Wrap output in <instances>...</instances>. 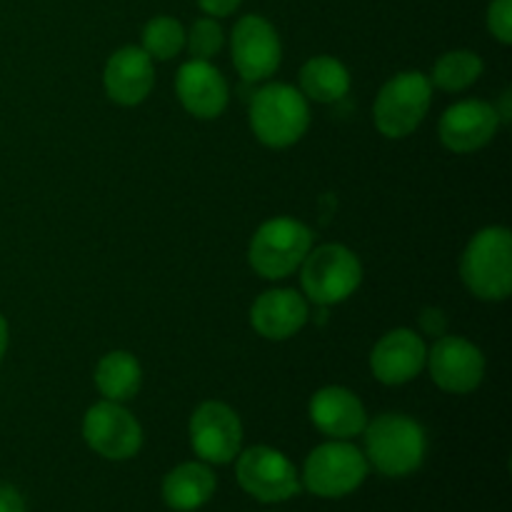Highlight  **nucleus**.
Listing matches in <instances>:
<instances>
[{
    "mask_svg": "<svg viewBox=\"0 0 512 512\" xmlns=\"http://www.w3.org/2000/svg\"><path fill=\"white\" fill-rule=\"evenodd\" d=\"M365 458L388 478H403L423 465L428 438L408 415L385 413L365 425Z\"/></svg>",
    "mask_w": 512,
    "mask_h": 512,
    "instance_id": "1",
    "label": "nucleus"
},
{
    "mask_svg": "<svg viewBox=\"0 0 512 512\" xmlns=\"http://www.w3.org/2000/svg\"><path fill=\"white\" fill-rule=\"evenodd\" d=\"M465 288L480 300H505L512 290V235L503 225L483 228L460 260Z\"/></svg>",
    "mask_w": 512,
    "mask_h": 512,
    "instance_id": "2",
    "label": "nucleus"
},
{
    "mask_svg": "<svg viewBox=\"0 0 512 512\" xmlns=\"http://www.w3.org/2000/svg\"><path fill=\"white\" fill-rule=\"evenodd\" d=\"M308 125V98L293 85L270 83L250 100V128L268 148H288L298 143Z\"/></svg>",
    "mask_w": 512,
    "mask_h": 512,
    "instance_id": "3",
    "label": "nucleus"
},
{
    "mask_svg": "<svg viewBox=\"0 0 512 512\" xmlns=\"http://www.w3.org/2000/svg\"><path fill=\"white\" fill-rule=\"evenodd\" d=\"M433 100V83L418 70L398 73L380 88L375 98V128L390 140L408 138L428 115Z\"/></svg>",
    "mask_w": 512,
    "mask_h": 512,
    "instance_id": "4",
    "label": "nucleus"
},
{
    "mask_svg": "<svg viewBox=\"0 0 512 512\" xmlns=\"http://www.w3.org/2000/svg\"><path fill=\"white\" fill-rule=\"evenodd\" d=\"M313 248V233L293 218H273L258 228L248 248L250 268L265 280L288 278Z\"/></svg>",
    "mask_w": 512,
    "mask_h": 512,
    "instance_id": "5",
    "label": "nucleus"
},
{
    "mask_svg": "<svg viewBox=\"0 0 512 512\" xmlns=\"http://www.w3.org/2000/svg\"><path fill=\"white\" fill-rule=\"evenodd\" d=\"M300 268H303L300 283H303L305 295L323 308L348 300L363 280V265L358 255L338 243L320 245L315 250L310 248Z\"/></svg>",
    "mask_w": 512,
    "mask_h": 512,
    "instance_id": "6",
    "label": "nucleus"
},
{
    "mask_svg": "<svg viewBox=\"0 0 512 512\" xmlns=\"http://www.w3.org/2000/svg\"><path fill=\"white\" fill-rule=\"evenodd\" d=\"M365 475L368 458L345 440H333L315 448L305 460L303 470L305 488L320 498H343L353 493L363 485Z\"/></svg>",
    "mask_w": 512,
    "mask_h": 512,
    "instance_id": "7",
    "label": "nucleus"
},
{
    "mask_svg": "<svg viewBox=\"0 0 512 512\" xmlns=\"http://www.w3.org/2000/svg\"><path fill=\"white\" fill-rule=\"evenodd\" d=\"M238 483L248 495L260 503H283L300 493V480L295 465L280 450L268 445L248 448L238 458Z\"/></svg>",
    "mask_w": 512,
    "mask_h": 512,
    "instance_id": "8",
    "label": "nucleus"
},
{
    "mask_svg": "<svg viewBox=\"0 0 512 512\" xmlns=\"http://www.w3.org/2000/svg\"><path fill=\"white\" fill-rule=\"evenodd\" d=\"M83 438L103 458L128 460L143 445V428L123 405L103 400L85 413Z\"/></svg>",
    "mask_w": 512,
    "mask_h": 512,
    "instance_id": "9",
    "label": "nucleus"
},
{
    "mask_svg": "<svg viewBox=\"0 0 512 512\" xmlns=\"http://www.w3.org/2000/svg\"><path fill=\"white\" fill-rule=\"evenodd\" d=\"M190 443L200 460L225 465L238 458L243 445V425L230 405L208 400L190 418Z\"/></svg>",
    "mask_w": 512,
    "mask_h": 512,
    "instance_id": "10",
    "label": "nucleus"
},
{
    "mask_svg": "<svg viewBox=\"0 0 512 512\" xmlns=\"http://www.w3.org/2000/svg\"><path fill=\"white\" fill-rule=\"evenodd\" d=\"M430 378L445 393H473L485 375V358L480 348L458 335H440L425 360Z\"/></svg>",
    "mask_w": 512,
    "mask_h": 512,
    "instance_id": "11",
    "label": "nucleus"
},
{
    "mask_svg": "<svg viewBox=\"0 0 512 512\" xmlns=\"http://www.w3.org/2000/svg\"><path fill=\"white\" fill-rule=\"evenodd\" d=\"M230 50L238 73L250 83L270 78L280 68L283 58L278 30L263 15H245L235 23Z\"/></svg>",
    "mask_w": 512,
    "mask_h": 512,
    "instance_id": "12",
    "label": "nucleus"
},
{
    "mask_svg": "<svg viewBox=\"0 0 512 512\" xmlns=\"http://www.w3.org/2000/svg\"><path fill=\"white\" fill-rule=\"evenodd\" d=\"M500 128L498 108L485 100H460L450 105L438 125L440 140L453 153H473L485 148Z\"/></svg>",
    "mask_w": 512,
    "mask_h": 512,
    "instance_id": "13",
    "label": "nucleus"
},
{
    "mask_svg": "<svg viewBox=\"0 0 512 512\" xmlns=\"http://www.w3.org/2000/svg\"><path fill=\"white\" fill-rule=\"evenodd\" d=\"M428 360V348L418 333L408 328H398L385 333L375 343L370 353V368L373 375L385 385L410 383L420 375Z\"/></svg>",
    "mask_w": 512,
    "mask_h": 512,
    "instance_id": "14",
    "label": "nucleus"
},
{
    "mask_svg": "<svg viewBox=\"0 0 512 512\" xmlns=\"http://www.w3.org/2000/svg\"><path fill=\"white\" fill-rule=\"evenodd\" d=\"M175 93L190 115L200 120H213L228 108L230 90L223 73L210 60H188L180 65L175 78Z\"/></svg>",
    "mask_w": 512,
    "mask_h": 512,
    "instance_id": "15",
    "label": "nucleus"
},
{
    "mask_svg": "<svg viewBox=\"0 0 512 512\" xmlns=\"http://www.w3.org/2000/svg\"><path fill=\"white\" fill-rule=\"evenodd\" d=\"M105 93L118 105H138L150 95L155 85L153 58L143 48L125 45L115 50L105 63Z\"/></svg>",
    "mask_w": 512,
    "mask_h": 512,
    "instance_id": "16",
    "label": "nucleus"
},
{
    "mask_svg": "<svg viewBox=\"0 0 512 512\" xmlns=\"http://www.w3.org/2000/svg\"><path fill=\"white\" fill-rule=\"evenodd\" d=\"M310 420L320 433L335 440H348L363 433L368 425V413L353 390L328 385L310 400Z\"/></svg>",
    "mask_w": 512,
    "mask_h": 512,
    "instance_id": "17",
    "label": "nucleus"
},
{
    "mask_svg": "<svg viewBox=\"0 0 512 512\" xmlns=\"http://www.w3.org/2000/svg\"><path fill=\"white\" fill-rule=\"evenodd\" d=\"M308 300L295 290H268L250 308V323L268 340H288L308 323Z\"/></svg>",
    "mask_w": 512,
    "mask_h": 512,
    "instance_id": "18",
    "label": "nucleus"
},
{
    "mask_svg": "<svg viewBox=\"0 0 512 512\" xmlns=\"http://www.w3.org/2000/svg\"><path fill=\"white\" fill-rule=\"evenodd\" d=\"M215 475L205 463H183L170 470L163 480V498L168 508L190 512L213 498Z\"/></svg>",
    "mask_w": 512,
    "mask_h": 512,
    "instance_id": "19",
    "label": "nucleus"
},
{
    "mask_svg": "<svg viewBox=\"0 0 512 512\" xmlns=\"http://www.w3.org/2000/svg\"><path fill=\"white\" fill-rule=\"evenodd\" d=\"M140 383H143V370L135 355L125 353V350H113V353L103 355L95 368V385H98L100 395L113 403H125L138 395Z\"/></svg>",
    "mask_w": 512,
    "mask_h": 512,
    "instance_id": "20",
    "label": "nucleus"
},
{
    "mask_svg": "<svg viewBox=\"0 0 512 512\" xmlns=\"http://www.w3.org/2000/svg\"><path fill=\"white\" fill-rule=\"evenodd\" d=\"M300 88L303 95L318 103H338L350 90V73L333 55L310 58L300 70Z\"/></svg>",
    "mask_w": 512,
    "mask_h": 512,
    "instance_id": "21",
    "label": "nucleus"
},
{
    "mask_svg": "<svg viewBox=\"0 0 512 512\" xmlns=\"http://www.w3.org/2000/svg\"><path fill=\"white\" fill-rule=\"evenodd\" d=\"M483 68V58L473 50H450L435 60L430 83L440 90H448V93H460L483 75Z\"/></svg>",
    "mask_w": 512,
    "mask_h": 512,
    "instance_id": "22",
    "label": "nucleus"
},
{
    "mask_svg": "<svg viewBox=\"0 0 512 512\" xmlns=\"http://www.w3.org/2000/svg\"><path fill=\"white\" fill-rule=\"evenodd\" d=\"M185 48V30L170 15L148 20L143 30V50L153 60H170Z\"/></svg>",
    "mask_w": 512,
    "mask_h": 512,
    "instance_id": "23",
    "label": "nucleus"
},
{
    "mask_svg": "<svg viewBox=\"0 0 512 512\" xmlns=\"http://www.w3.org/2000/svg\"><path fill=\"white\" fill-rule=\"evenodd\" d=\"M185 43L193 60H210L223 48V28L213 18H200L195 20L190 33H185Z\"/></svg>",
    "mask_w": 512,
    "mask_h": 512,
    "instance_id": "24",
    "label": "nucleus"
},
{
    "mask_svg": "<svg viewBox=\"0 0 512 512\" xmlns=\"http://www.w3.org/2000/svg\"><path fill=\"white\" fill-rule=\"evenodd\" d=\"M488 30L503 45L512 43V0H493L490 3Z\"/></svg>",
    "mask_w": 512,
    "mask_h": 512,
    "instance_id": "25",
    "label": "nucleus"
},
{
    "mask_svg": "<svg viewBox=\"0 0 512 512\" xmlns=\"http://www.w3.org/2000/svg\"><path fill=\"white\" fill-rule=\"evenodd\" d=\"M420 328H423L425 335L440 338V335H445V330H448V318H445L443 310L425 308L423 315H420Z\"/></svg>",
    "mask_w": 512,
    "mask_h": 512,
    "instance_id": "26",
    "label": "nucleus"
},
{
    "mask_svg": "<svg viewBox=\"0 0 512 512\" xmlns=\"http://www.w3.org/2000/svg\"><path fill=\"white\" fill-rule=\"evenodd\" d=\"M243 0H198L200 8L210 15V18H225V15L235 13Z\"/></svg>",
    "mask_w": 512,
    "mask_h": 512,
    "instance_id": "27",
    "label": "nucleus"
},
{
    "mask_svg": "<svg viewBox=\"0 0 512 512\" xmlns=\"http://www.w3.org/2000/svg\"><path fill=\"white\" fill-rule=\"evenodd\" d=\"M0 512H25L23 498L10 485H0Z\"/></svg>",
    "mask_w": 512,
    "mask_h": 512,
    "instance_id": "28",
    "label": "nucleus"
},
{
    "mask_svg": "<svg viewBox=\"0 0 512 512\" xmlns=\"http://www.w3.org/2000/svg\"><path fill=\"white\" fill-rule=\"evenodd\" d=\"M5 350H8V323H5V318L0 315V360H3Z\"/></svg>",
    "mask_w": 512,
    "mask_h": 512,
    "instance_id": "29",
    "label": "nucleus"
}]
</instances>
